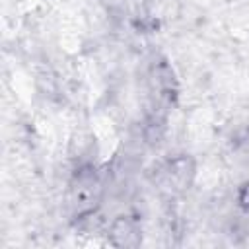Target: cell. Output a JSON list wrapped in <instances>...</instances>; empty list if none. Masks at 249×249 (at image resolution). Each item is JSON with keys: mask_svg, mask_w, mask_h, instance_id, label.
Here are the masks:
<instances>
[{"mask_svg": "<svg viewBox=\"0 0 249 249\" xmlns=\"http://www.w3.org/2000/svg\"><path fill=\"white\" fill-rule=\"evenodd\" d=\"M142 235L138 224L130 216H117L109 228V241L115 247H136Z\"/></svg>", "mask_w": 249, "mask_h": 249, "instance_id": "cell-2", "label": "cell"}, {"mask_svg": "<svg viewBox=\"0 0 249 249\" xmlns=\"http://www.w3.org/2000/svg\"><path fill=\"white\" fill-rule=\"evenodd\" d=\"M195 175V163L189 156L181 154L171 158L163 167V177L173 189H185Z\"/></svg>", "mask_w": 249, "mask_h": 249, "instance_id": "cell-3", "label": "cell"}, {"mask_svg": "<svg viewBox=\"0 0 249 249\" xmlns=\"http://www.w3.org/2000/svg\"><path fill=\"white\" fill-rule=\"evenodd\" d=\"M150 82L152 89L158 93V101H171V97L177 91V80L173 74V68L169 66L167 60H158L150 68Z\"/></svg>", "mask_w": 249, "mask_h": 249, "instance_id": "cell-1", "label": "cell"}, {"mask_svg": "<svg viewBox=\"0 0 249 249\" xmlns=\"http://www.w3.org/2000/svg\"><path fill=\"white\" fill-rule=\"evenodd\" d=\"M237 204L243 210H249V181H245L237 191Z\"/></svg>", "mask_w": 249, "mask_h": 249, "instance_id": "cell-4", "label": "cell"}]
</instances>
